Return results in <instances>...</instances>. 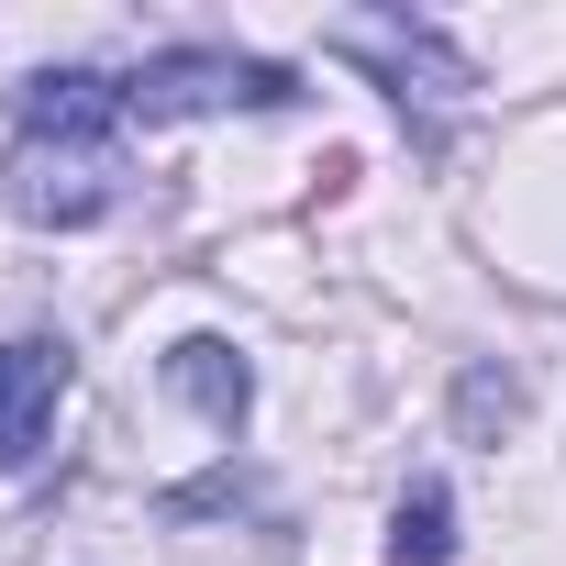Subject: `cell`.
Returning a JSON list of instances; mask_svg holds the SVG:
<instances>
[{
	"instance_id": "6da1fadb",
	"label": "cell",
	"mask_w": 566,
	"mask_h": 566,
	"mask_svg": "<svg viewBox=\"0 0 566 566\" xmlns=\"http://www.w3.org/2000/svg\"><path fill=\"white\" fill-rule=\"evenodd\" d=\"M123 78H90V67H45L23 90V123H12V156H0V200L23 222H101L123 200Z\"/></svg>"
},
{
	"instance_id": "7a4b0ae2",
	"label": "cell",
	"mask_w": 566,
	"mask_h": 566,
	"mask_svg": "<svg viewBox=\"0 0 566 566\" xmlns=\"http://www.w3.org/2000/svg\"><path fill=\"white\" fill-rule=\"evenodd\" d=\"M290 101V67L266 56H233V45H178V56H145L123 78V112L134 123H189V112H277Z\"/></svg>"
},
{
	"instance_id": "3957f363",
	"label": "cell",
	"mask_w": 566,
	"mask_h": 566,
	"mask_svg": "<svg viewBox=\"0 0 566 566\" xmlns=\"http://www.w3.org/2000/svg\"><path fill=\"white\" fill-rule=\"evenodd\" d=\"M56 400H67V345H45V334L0 345V478L45 455V433H56Z\"/></svg>"
},
{
	"instance_id": "277c9868",
	"label": "cell",
	"mask_w": 566,
	"mask_h": 566,
	"mask_svg": "<svg viewBox=\"0 0 566 566\" xmlns=\"http://www.w3.org/2000/svg\"><path fill=\"white\" fill-rule=\"evenodd\" d=\"M167 389L200 411V422H244V400H255V378H244V356L222 345V334H189V345H167Z\"/></svg>"
},
{
	"instance_id": "5b68a950",
	"label": "cell",
	"mask_w": 566,
	"mask_h": 566,
	"mask_svg": "<svg viewBox=\"0 0 566 566\" xmlns=\"http://www.w3.org/2000/svg\"><path fill=\"white\" fill-rule=\"evenodd\" d=\"M389 555H400V566H444V555H455V511H444V489H433V478L400 500V522H389Z\"/></svg>"
},
{
	"instance_id": "8992f818",
	"label": "cell",
	"mask_w": 566,
	"mask_h": 566,
	"mask_svg": "<svg viewBox=\"0 0 566 566\" xmlns=\"http://www.w3.org/2000/svg\"><path fill=\"white\" fill-rule=\"evenodd\" d=\"M511 411H522L511 378H467V422H511Z\"/></svg>"
}]
</instances>
